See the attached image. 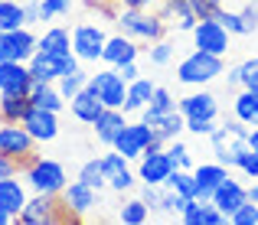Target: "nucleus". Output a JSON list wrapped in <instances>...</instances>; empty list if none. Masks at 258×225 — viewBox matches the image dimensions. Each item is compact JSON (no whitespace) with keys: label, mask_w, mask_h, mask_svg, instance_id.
<instances>
[{"label":"nucleus","mask_w":258,"mask_h":225,"mask_svg":"<svg viewBox=\"0 0 258 225\" xmlns=\"http://www.w3.org/2000/svg\"><path fill=\"white\" fill-rule=\"evenodd\" d=\"M36 49L49 52V56H72V33L66 30V26H49V30L39 36Z\"/></svg>","instance_id":"obj_27"},{"label":"nucleus","mask_w":258,"mask_h":225,"mask_svg":"<svg viewBox=\"0 0 258 225\" xmlns=\"http://www.w3.org/2000/svg\"><path fill=\"white\" fill-rule=\"evenodd\" d=\"M69 108H72V118H76V121H82V124H95V118L105 111V101L98 98V92H95L92 85H85L79 95L69 98Z\"/></svg>","instance_id":"obj_23"},{"label":"nucleus","mask_w":258,"mask_h":225,"mask_svg":"<svg viewBox=\"0 0 258 225\" xmlns=\"http://www.w3.org/2000/svg\"><path fill=\"white\" fill-rule=\"evenodd\" d=\"M82 59L72 52V56H49V52H33L30 56V72H33V82H56L59 75H66L69 69H79Z\"/></svg>","instance_id":"obj_9"},{"label":"nucleus","mask_w":258,"mask_h":225,"mask_svg":"<svg viewBox=\"0 0 258 225\" xmlns=\"http://www.w3.org/2000/svg\"><path fill=\"white\" fill-rule=\"evenodd\" d=\"M248 147H252V150H258V124L252 127V131H248Z\"/></svg>","instance_id":"obj_54"},{"label":"nucleus","mask_w":258,"mask_h":225,"mask_svg":"<svg viewBox=\"0 0 258 225\" xmlns=\"http://www.w3.org/2000/svg\"><path fill=\"white\" fill-rule=\"evenodd\" d=\"M245 199H248V186H242L239 180H232V173H229L226 180L216 186V193H213V206H219L226 215H232Z\"/></svg>","instance_id":"obj_24"},{"label":"nucleus","mask_w":258,"mask_h":225,"mask_svg":"<svg viewBox=\"0 0 258 225\" xmlns=\"http://www.w3.org/2000/svg\"><path fill=\"white\" fill-rule=\"evenodd\" d=\"M248 131H252V127L242 124L239 118H232V121H226L222 127H216V131L209 134V147H213L216 160L226 163L229 170H235V163H239L242 150L248 147Z\"/></svg>","instance_id":"obj_2"},{"label":"nucleus","mask_w":258,"mask_h":225,"mask_svg":"<svg viewBox=\"0 0 258 225\" xmlns=\"http://www.w3.org/2000/svg\"><path fill=\"white\" fill-rule=\"evenodd\" d=\"M85 85H88V72H82V69H69L66 75H59V79H56V88L62 92L66 101H69L72 95H79Z\"/></svg>","instance_id":"obj_36"},{"label":"nucleus","mask_w":258,"mask_h":225,"mask_svg":"<svg viewBox=\"0 0 258 225\" xmlns=\"http://www.w3.org/2000/svg\"><path fill=\"white\" fill-rule=\"evenodd\" d=\"M26 183L33 186V193H62L69 176H66V167L56 160H46V157H36L30 167L23 170Z\"/></svg>","instance_id":"obj_6"},{"label":"nucleus","mask_w":258,"mask_h":225,"mask_svg":"<svg viewBox=\"0 0 258 225\" xmlns=\"http://www.w3.org/2000/svg\"><path fill=\"white\" fill-rule=\"evenodd\" d=\"M105 30L95 23H79L72 30V52H76L82 62H98L101 49H105Z\"/></svg>","instance_id":"obj_11"},{"label":"nucleus","mask_w":258,"mask_h":225,"mask_svg":"<svg viewBox=\"0 0 258 225\" xmlns=\"http://www.w3.org/2000/svg\"><path fill=\"white\" fill-rule=\"evenodd\" d=\"M124 7H134V10H157L164 0H121Z\"/></svg>","instance_id":"obj_51"},{"label":"nucleus","mask_w":258,"mask_h":225,"mask_svg":"<svg viewBox=\"0 0 258 225\" xmlns=\"http://www.w3.org/2000/svg\"><path fill=\"white\" fill-rule=\"evenodd\" d=\"M235 170H242L248 180H258V150H252V147L242 150V157H239V163H235Z\"/></svg>","instance_id":"obj_44"},{"label":"nucleus","mask_w":258,"mask_h":225,"mask_svg":"<svg viewBox=\"0 0 258 225\" xmlns=\"http://www.w3.org/2000/svg\"><path fill=\"white\" fill-rule=\"evenodd\" d=\"M151 127H154V134H157L160 140H167V144H170V140H176L183 131H186V118H183V111H180V108H173V111L160 114V118L154 121Z\"/></svg>","instance_id":"obj_29"},{"label":"nucleus","mask_w":258,"mask_h":225,"mask_svg":"<svg viewBox=\"0 0 258 225\" xmlns=\"http://www.w3.org/2000/svg\"><path fill=\"white\" fill-rule=\"evenodd\" d=\"M20 124H23L36 140H52V137L59 134V118H56V111H49V108H39V105H30V111L23 114V121H20Z\"/></svg>","instance_id":"obj_17"},{"label":"nucleus","mask_w":258,"mask_h":225,"mask_svg":"<svg viewBox=\"0 0 258 225\" xmlns=\"http://www.w3.org/2000/svg\"><path fill=\"white\" fill-rule=\"evenodd\" d=\"M30 101L39 105V108H49V111H56V114L62 111V105H66V98H62V92L56 88V82H33Z\"/></svg>","instance_id":"obj_28"},{"label":"nucleus","mask_w":258,"mask_h":225,"mask_svg":"<svg viewBox=\"0 0 258 225\" xmlns=\"http://www.w3.org/2000/svg\"><path fill=\"white\" fill-rule=\"evenodd\" d=\"M167 157H170V163H173V170L176 167H186V170H193L189 167V150L180 144V137L176 140H170V144H167Z\"/></svg>","instance_id":"obj_45"},{"label":"nucleus","mask_w":258,"mask_h":225,"mask_svg":"<svg viewBox=\"0 0 258 225\" xmlns=\"http://www.w3.org/2000/svg\"><path fill=\"white\" fill-rule=\"evenodd\" d=\"M59 199H62V206L72 212V219H85V215L95 209V202H98V189L82 183V180H76V183H66V189L59 193Z\"/></svg>","instance_id":"obj_13"},{"label":"nucleus","mask_w":258,"mask_h":225,"mask_svg":"<svg viewBox=\"0 0 258 225\" xmlns=\"http://www.w3.org/2000/svg\"><path fill=\"white\" fill-rule=\"evenodd\" d=\"M101 170H105V186H111L114 193H124V189L134 186V173L127 167V157L118 154L114 147H111V154L101 157Z\"/></svg>","instance_id":"obj_15"},{"label":"nucleus","mask_w":258,"mask_h":225,"mask_svg":"<svg viewBox=\"0 0 258 225\" xmlns=\"http://www.w3.org/2000/svg\"><path fill=\"white\" fill-rule=\"evenodd\" d=\"M232 111H235V118H239L242 124L255 127V124H258V92H252V88H242V92H235Z\"/></svg>","instance_id":"obj_31"},{"label":"nucleus","mask_w":258,"mask_h":225,"mask_svg":"<svg viewBox=\"0 0 258 225\" xmlns=\"http://www.w3.org/2000/svg\"><path fill=\"white\" fill-rule=\"evenodd\" d=\"M164 186H170L173 193L186 196V199H196V176H193V170H186V167H176L173 173L167 176Z\"/></svg>","instance_id":"obj_33"},{"label":"nucleus","mask_w":258,"mask_h":225,"mask_svg":"<svg viewBox=\"0 0 258 225\" xmlns=\"http://www.w3.org/2000/svg\"><path fill=\"white\" fill-rule=\"evenodd\" d=\"M36 144H39V140L33 137L20 121H0V154L13 157L23 170L39 157L36 154Z\"/></svg>","instance_id":"obj_4"},{"label":"nucleus","mask_w":258,"mask_h":225,"mask_svg":"<svg viewBox=\"0 0 258 225\" xmlns=\"http://www.w3.org/2000/svg\"><path fill=\"white\" fill-rule=\"evenodd\" d=\"M176 108L183 111L186 121H216L219 118V98L213 92H193L176 101Z\"/></svg>","instance_id":"obj_14"},{"label":"nucleus","mask_w":258,"mask_h":225,"mask_svg":"<svg viewBox=\"0 0 258 225\" xmlns=\"http://www.w3.org/2000/svg\"><path fill=\"white\" fill-rule=\"evenodd\" d=\"M39 36H33L30 26H20V30H0V62L7 59H17V62H30V56L36 52Z\"/></svg>","instance_id":"obj_8"},{"label":"nucleus","mask_w":258,"mask_h":225,"mask_svg":"<svg viewBox=\"0 0 258 225\" xmlns=\"http://www.w3.org/2000/svg\"><path fill=\"white\" fill-rule=\"evenodd\" d=\"M30 105V95L23 92H0V121H23Z\"/></svg>","instance_id":"obj_30"},{"label":"nucleus","mask_w":258,"mask_h":225,"mask_svg":"<svg viewBox=\"0 0 258 225\" xmlns=\"http://www.w3.org/2000/svg\"><path fill=\"white\" fill-rule=\"evenodd\" d=\"M226 82H229V88H242V79H239V65H232V69H229Z\"/></svg>","instance_id":"obj_53"},{"label":"nucleus","mask_w":258,"mask_h":225,"mask_svg":"<svg viewBox=\"0 0 258 225\" xmlns=\"http://www.w3.org/2000/svg\"><path fill=\"white\" fill-rule=\"evenodd\" d=\"M114 26H118L124 36L138 39V43H157V39L167 36V20L160 17L157 10H134V7H121L118 17H114Z\"/></svg>","instance_id":"obj_1"},{"label":"nucleus","mask_w":258,"mask_h":225,"mask_svg":"<svg viewBox=\"0 0 258 225\" xmlns=\"http://www.w3.org/2000/svg\"><path fill=\"white\" fill-rule=\"evenodd\" d=\"M26 199H30V196H26L23 183H20L17 176L0 180V209H4L13 222H20V215H23V209H26Z\"/></svg>","instance_id":"obj_22"},{"label":"nucleus","mask_w":258,"mask_h":225,"mask_svg":"<svg viewBox=\"0 0 258 225\" xmlns=\"http://www.w3.org/2000/svg\"><path fill=\"white\" fill-rule=\"evenodd\" d=\"M189 7H193V13L200 20H209L216 17V7H219V0H189Z\"/></svg>","instance_id":"obj_47"},{"label":"nucleus","mask_w":258,"mask_h":225,"mask_svg":"<svg viewBox=\"0 0 258 225\" xmlns=\"http://www.w3.org/2000/svg\"><path fill=\"white\" fill-rule=\"evenodd\" d=\"M176 108V101H173V95H170V88H154V98H151V105L141 111V121H147V124H154V121L160 118V114H167V111H173Z\"/></svg>","instance_id":"obj_32"},{"label":"nucleus","mask_w":258,"mask_h":225,"mask_svg":"<svg viewBox=\"0 0 258 225\" xmlns=\"http://www.w3.org/2000/svg\"><path fill=\"white\" fill-rule=\"evenodd\" d=\"M248 199H252V202H258V180L252 183V186H248Z\"/></svg>","instance_id":"obj_55"},{"label":"nucleus","mask_w":258,"mask_h":225,"mask_svg":"<svg viewBox=\"0 0 258 225\" xmlns=\"http://www.w3.org/2000/svg\"><path fill=\"white\" fill-rule=\"evenodd\" d=\"M170 173H173V163L167 157V150H147V154H141L138 176L144 183H167Z\"/></svg>","instance_id":"obj_19"},{"label":"nucleus","mask_w":258,"mask_h":225,"mask_svg":"<svg viewBox=\"0 0 258 225\" xmlns=\"http://www.w3.org/2000/svg\"><path fill=\"white\" fill-rule=\"evenodd\" d=\"M141 49H138V39L124 36V33H118V36H108L105 39V49H101V62L111 65V69H118V65L124 62H138Z\"/></svg>","instance_id":"obj_16"},{"label":"nucleus","mask_w":258,"mask_h":225,"mask_svg":"<svg viewBox=\"0 0 258 225\" xmlns=\"http://www.w3.org/2000/svg\"><path fill=\"white\" fill-rule=\"evenodd\" d=\"M157 13L167 20V26H176L180 33H193V26L200 23V17L193 13L189 0H164L157 7Z\"/></svg>","instance_id":"obj_21"},{"label":"nucleus","mask_w":258,"mask_h":225,"mask_svg":"<svg viewBox=\"0 0 258 225\" xmlns=\"http://www.w3.org/2000/svg\"><path fill=\"white\" fill-rule=\"evenodd\" d=\"M23 225H59V222H76L72 212L62 206L59 193H36L33 199H26V209L20 215Z\"/></svg>","instance_id":"obj_5"},{"label":"nucleus","mask_w":258,"mask_h":225,"mask_svg":"<svg viewBox=\"0 0 258 225\" xmlns=\"http://www.w3.org/2000/svg\"><path fill=\"white\" fill-rule=\"evenodd\" d=\"M30 88H33L30 65L17 62V59L0 62V92H23V95H30Z\"/></svg>","instance_id":"obj_20"},{"label":"nucleus","mask_w":258,"mask_h":225,"mask_svg":"<svg viewBox=\"0 0 258 225\" xmlns=\"http://www.w3.org/2000/svg\"><path fill=\"white\" fill-rule=\"evenodd\" d=\"M118 75H121L124 82H134V79L141 75V69H138V62H124V65H118Z\"/></svg>","instance_id":"obj_52"},{"label":"nucleus","mask_w":258,"mask_h":225,"mask_svg":"<svg viewBox=\"0 0 258 225\" xmlns=\"http://www.w3.org/2000/svg\"><path fill=\"white\" fill-rule=\"evenodd\" d=\"M26 26V13L20 0H0V30H20Z\"/></svg>","instance_id":"obj_34"},{"label":"nucleus","mask_w":258,"mask_h":225,"mask_svg":"<svg viewBox=\"0 0 258 225\" xmlns=\"http://www.w3.org/2000/svg\"><path fill=\"white\" fill-rule=\"evenodd\" d=\"M144 52H147V59H151V65H167L173 59V46L167 43V36L157 39V43H151V49H144Z\"/></svg>","instance_id":"obj_41"},{"label":"nucleus","mask_w":258,"mask_h":225,"mask_svg":"<svg viewBox=\"0 0 258 225\" xmlns=\"http://www.w3.org/2000/svg\"><path fill=\"white\" fill-rule=\"evenodd\" d=\"M213 20H219L222 26H226L232 36H245V30H242V17H239V10H226V7H216V17Z\"/></svg>","instance_id":"obj_38"},{"label":"nucleus","mask_w":258,"mask_h":225,"mask_svg":"<svg viewBox=\"0 0 258 225\" xmlns=\"http://www.w3.org/2000/svg\"><path fill=\"white\" fill-rule=\"evenodd\" d=\"M206 206L209 202H203V199H189L186 209L180 212V219L186 225H206Z\"/></svg>","instance_id":"obj_39"},{"label":"nucleus","mask_w":258,"mask_h":225,"mask_svg":"<svg viewBox=\"0 0 258 225\" xmlns=\"http://www.w3.org/2000/svg\"><path fill=\"white\" fill-rule=\"evenodd\" d=\"M88 85L98 92V98L105 101V108H124V95H127V82L118 75V69H98L95 75H88Z\"/></svg>","instance_id":"obj_10"},{"label":"nucleus","mask_w":258,"mask_h":225,"mask_svg":"<svg viewBox=\"0 0 258 225\" xmlns=\"http://www.w3.org/2000/svg\"><path fill=\"white\" fill-rule=\"evenodd\" d=\"M239 17H242V30H245V33H255L258 30V4H255V0L242 7Z\"/></svg>","instance_id":"obj_46"},{"label":"nucleus","mask_w":258,"mask_h":225,"mask_svg":"<svg viewBox=\"0 0 258 225\" xmlns=\"http://www.w3.org/2000/svg\"><path fill=\"white\" fill-rule=\"evenodd\" d=\"M127 124V118H124V108H105V111L95 118V134H98V140L105 147H111L114 144V137H118V131Z\"/></svg>","instance_id":"obj_25"},{"label":"nucleus","mask_w":258,"mask_h":225,"mask_svg":"<svg viewBox=\"0 0 258 225\" xmlns=\"http://www.w3.org/2000/svg\"><path fill=\"white\" fill-rule=\"evenodd\" d=\"M23 13H26V26L43 23V10H39V0H26V4H23Z\"/></svg>","instance_id":"obj_50"},{"label":"nucleus","mask_w":258,"mask_h":225,"mask_svg":"<svg viewBox=\"0 0 258 225\" xmlns=\"http://www.w3.org/2000/svg\"><path fill=\"white\" fill-rule=\"evenodd\" d=\"M154 82L144 79V75H138L134 82H127V95H124V114H134V111H144L147 105H151L154 98Z\"/></svg>","instance_id":"obj_26"},{"label":"nucleus","mask_w":258,"mask_h":225,"mask_svg":"<svg viewBox=\"0 0 258 225\" xmlns=\"http://www.w3.org/2000/svg\"><path fill=\"white\" fill-rule=\"evenodd\" d=\"M186 131L196 134V137H209L216 131V121H186Z\"/></svg>","instance_id":"obj_48"},{"label":"nucleus","mask_w":258,"mask_h":225,"mask_svg":"<svg viewBox=\"0 0 258 225\" xmlns=\"http://www.w3.org/2000/svg\"><path fill=\"white\" fill-rule=\"evenodd\" d=\"M229 36H232V33H229L219 20H213V17H209V20H200V23L193 26V43H196V49L216 52V56H226V52H229Z\"/></svg>","instance_id":"obj_12"},{"label":"nucleus","mask_w":258,"mask_h":225,"mask_svg":"<svg viewBox=\"0 0 258 225\" xmlns=\"http://www.w3.org/2000/svg\"><path fill=\"white\" fill-rule=\"evenodd\" d=\"M229 222H232V225H258V202L245 199L232 215H229Z\"/></svg>","instance_id":"obj_40"},{"label":"nucleus","mask_w":258,"mask_h":225,"mask_svg":"<svg viewBox=\"0 0 258 225\" xmlns=\"http://www.w3.org/2000/svg\"><path fill=\"white\" fill-rule=\"evenodd\" d=\"M239 79H242V88H252V92H258V56L239 62Z\"/></svg>","instance_id":"obj_42"},{"label":"nucleus","mask_w":258,"mask_h":225,"mask_svg":"<svg viewBox=\"0 0 258 225\" xmlns=\"http://www.w3.org/2000/svg\"><path fill=\"white\" fill-rule=\"evenodd\" d=\"M193 176H196V199L213 202V193H216V186L229 176V167H226V163H219V160L200 163V167H193Z\"/></svg>","instance_id":"obj_18"},{"label":"nucleus","mask_w":258,"mask_h":225,"mask_svg":"<svg viewBox=\"0 0 258 225\" xmlns=\"http://www.w3.org/2000/svg\"><path fill=\"white\" fill-rule=\"evenodd\" d=\"M219 4H222V0H219Z\"/></svg>","instance_id":"obj_57"},{"label":"nucleus","mask_w":258,"mask_h":225,"mask_svg":"<svg viewBox=\"0 0 258 225\" xmlns=\"http://www.w3.org/2000/svg\"><path fill=\"white\" fill-rule=\"evenodd\" d=\"M79 180L88 183V186H95V189L105 186V170H101V157H95V160H85L82 167H79Z\"/></svg>","instance_id":"obj_37"},{"label":"nucleus","mask_w":258,"mask_h":225,"mask_svg":"<svg viewBox=\"0 0 258 225\" xmlns=\"http://www.w3.org/2000/svg\"><path fill=\"white\" fill-rule=\"evenodd\" d=\"M17 173H23V167H20L13 157L0 154V180H7V176H17Z\"/></svg>","instance_id":"obj_49"},{"label":"nucleus","mask_w":258,"mask_h":225,"mask_svg":"<svg viewBox=\"0 0 258 225\" xmlns=\"http://www.w3.org/2000/svg\"><path fill=\"white\" fill-rule=\"evenodd\" d=\"M10 222H13V219H10V215L4 212V209H0V225H10Z\"/></svg>","instance_id":"obj_56"},{"label":"nucleus","mask_w":258,"mask_h":225,"mask_svg":"<svg viewBox=\"0 0 258 225\" xmlns=\"http://www.w3.org/2000/svg\"><path fill=\"white\" fill-rule=\"evenodd\" d=\"M219 75H226V62H222V56L206 52V49L189 52V56L176 65V79H180L183 85H200L203 88L206 82L219 79Z\"/></svg>","instance_id":"obj_3"},{"label":"nucleus","mask_w":258,"mask_h":225,"mask_svg":"<svg viewBox=\"0 0 258 225\" xmlns=\"http://www.w3.org/2000/svg\"><path fill=\"white\" fill-rule=\"evenodd\" d=\"M39 10H43V23L52 17H66L72 10V0H39Z\"/></svg>","instance_id":"obj_43"},{"label":"nucleus","mask_w":258,"mask_h":225,"mask_svg":"<svg viewBox=\"0 0 258 225\" xmlns=\"http://www.w3.org/2000/svg\"><path fill=\"white\" fill-rule=\"evenodd\" d=\"M151 140H154V127L147 124V121H127L118 131V137H114L111 147L118 150V154H124L127 160H141V154L151 147Z\"/></svg>","instance_id":"obj_7"},{"label":"nucleus","mask_w":258,"mask_h":225,"mask_svg":"<svg viewBox=\"0 0 258 225\" xmlns=\"http://www.w3.org/2000/svg\"><path fill=\"white\" fill-rule=\"evenodd\" d=\"M147 219H151V209H147V202L141 199H127L124 206L118 209V222H124V225H144Z\"/></svg>","instance_id":"obj_35"}]
</instances>
